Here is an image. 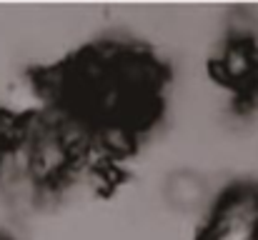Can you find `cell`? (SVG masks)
<instances>
[{
	"label": "cell",
	"mask_w": 258,
	"mask_h": 240,
	"mask_svg": "<svg viewBox=\"0 0 258 240\" xmlns=\"http://www.w3.org/2000/svg\"><path fill=\"white\" fill-rule=\"evenodd\" d=\"M201 240H258V188H228L208 215Z\"/></svg>",
	"instance_id": "cell-1"
},
{
	"label": "cell",
	"mask_w": 258,
	"mask_h": 240,
	"mask_svg": "<svg viewBox=\"0 0 258 240\" xmlns=\"http://www.w3.org/2000/svg\"><path fill=\"white\" fill-rule=\"evenodd\" d=\"M208 183L196 170L180 168L168 173V178L163 180V200L178 213H198L208 203Z\"/></svg>",
	"instance_id": "cell-2"
},
{
	"label": "cell",
	"mask_w": 258,
	"mask_h": 240,
	"mask_svg": "<svg viewBox=\"0 0 258 240\" xmlns=\"http://www.w3.org/2000/svg\"><path fill=\"white\" fill-rule=\"evenodd\" d=\"M221 73L236 85H246L258 78V53L251 40H231L221 58Z\"/></svg>",
	"instance_id": "cell-3"
},
{
	"label": "cell",
	"mask_w": 258,
	"mask_h": 240,
	"mask_svg": "<svg viewBox=\"0 0 258 240\" xmlns=\"http://www.w3.org/2000/svg\"><path fill=\"white\" fill-rule=\"evenodd\" d=\"M0 240H8V238H5V235H0Z\"/></svg>",
	"instance_id": "cell-4"
}]
</instances>
